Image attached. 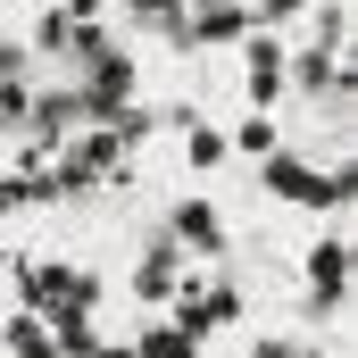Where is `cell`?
Instances as JSON below:
<instances>
[{
  "instance_id": "obj_8",
  "label": "cell",
  "mask_w": 358,
  "mask_h": 358,
  "mask_svg": "<svg viewBox=\"0 0 358 358\" xmlns=\"http://www.w3.org/2000/svg\"><path fill=\"white\" fill-rule=\"evenodd\" d=\"M308 8H317V0H259V8H250V25H259V34H292Z\"/></svg>"
},
{
  "instance_id": "obj_3",
  "label": "cell",
  "mask_w": 358,
  "mask_h": 358,
  "mask_svg": "<svg viewBox=\"0 0 358 358\" xmlns=\"http://www.w3.org/2000/svg\"><path fill=\"white\" fill-rule=\"evenodd\" d=\"M167 242H176L183 259H217L234 234H225V208L208 200V192H192V200H176V217H167Z\"/></svg>"
},
{
  "instance_id": "obj_1",
  "label": "cell",
  "mask_w": 358,
  "mask_h": 358,
  "mask_svg": "<svg viewBox=\"0 0 358 358\" xmlns=\"http://www.w3.org/2000/svg\"><path fill=\"white\" fill-rule=\"evenodd\" d=\"M300 283H308L317 308H342V292H350V234H342V225H317V234H308Z\"/></svg>"
},
{
  "instance_id": "obj_2",
  "label": "cell",
  "mask_w": 358,
  "mask_h": 358,
  "mask_svg": "<svg viewBox=\"0 0 358 358\" xmlns=\"http://www.w3.org/2000/svg\"><path fill=\"white\" fill-rule=\"evenodd\" d=\"M283 76H292V50H283V34H242V92H250V108H275L283 100Z\"/></svg>"
},
{
  "instance_id": "obj_10",
  "label": "cell",
  "mask_w": 358,
  "mask_h": 358,
  "mask_svg": "<svg viewBox=\"0 0 358 358\" xmlns=\"http://www.w3.org/2000/svg\"><path fill=\"white\" fill-rule=\"evenodd\" d=\"M250 358H308V342H292V334H259Z\"/></svg>"
},
{
  "instance_id": "obj_7",
  "label": "cell",
  "mask_w": 358,
  "mask_h": 358,
  "mask_svg": "<svg viewBox=\"0 0 358 358\" xmlns=\"http://www.w3.org/2000/svg\"><path fill=\"white\" fill-rule=\"evenodd\" d=\"M225 150H250V159H275V150H283V134H275V125H267V108H259V117L225 125Z\"/></svg>"
},
{
  "instance_id": "obj_4",
  "label": "cell",
  "mask_w": 358,
  "mask_h": 358,
  "mask_svg": "<svg viewBox=\"0 0 358 358\" xmlns=\"http://www.w3.org/2000/svg\"><path fill=\"white\" fill-rule=\"evenodd\" d=\"M0 350H8V358H50V350H59V325L34 317V308H17V317L0 325Z\"/></svg>"
},
{
  "instance_id": "obj_6",
  "label": "cell",
  "mask_w": 358,
  "mask_h": 358,
  "mask_svg": "<svg viewBox=\"0 0 358 358\" xmlns=\"http://www.w3.org/2000/svg\"><path fill=\"white\" fill-rule=\"evenodd\" d=\"M183 167H192V176H225V167H234L225 125H192V134H183Z\"/></svg>"
},
{
  "instance_id": "obj_5",
  "label": "cell",
  "mask_w": 358,
  "mask_h": 358,
  "mask_svg": "<svg viewBox=\"0 0 358 358\" xmlns=\"http://www.w3.org/2000/svg\"><path fill=\"white\" fill-rule=\"evenodd\" d=\"M176 275H183V250H176V242H159V250H142L134 292H142V300H167V292H176Z\"/></svg>"
},
{
  "instance_id": "obj_9",
  "label": "cell",
  "mask_w": 358,
  "mask_h": 358,
  "mask_svg": "<svg viewBox=\"0 0 358 358\" xmlns=\"http://www.w3.org/2000/svg\"><path fill=\"white\" fill-rule=\"evenodd\" d=\"M200 342L192 334H176V325H159V334H142V358H192Z\"/></svg>"
}]
</instances>
